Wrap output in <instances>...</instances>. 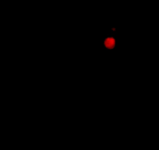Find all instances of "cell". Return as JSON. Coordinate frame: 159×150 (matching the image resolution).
Segmentation results:
<instances>
[{"label":"cell","instance_id":"6da1fadb","mask_svg":"<svg viewBox=\"0 0 159 150\" xmlns=\"http://www.w3.org/2000/svg\"><path fill=\"white\" fill-rule=\"evenodd\" d=\"M115 44H116V40L113 37H109L104 40V46L109 50L115 48Z\"/></svg>","mask_w":159,"mask_h":150}]
</instances>
